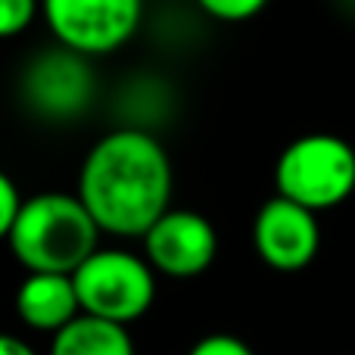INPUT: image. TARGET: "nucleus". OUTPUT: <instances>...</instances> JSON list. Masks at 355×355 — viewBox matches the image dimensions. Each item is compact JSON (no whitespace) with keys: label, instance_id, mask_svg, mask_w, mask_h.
I'll return each mask as SVG.
<instances>
[{"label":"nucleus","instance_id":"nucleus-1","mask_svg":"<svg viewBox=\"0 0 355 355\" xmlns=\"http://www.w3.org/2000/svg\"><path fill=\"white\" fill-rule=\"evenodd\" d=\"M175 172L168 150L147 128H112L87 147L75 193L100 231L122 240L144 234L172 209Z\"/></svg>","mask_w":355,"mask_h":355},{"label":"nucleus","instance_id":"nucleus-2","mask_svg":"<svg viewBox=\"0 0 355 355\" xmlns=\"http://www.w3.org/2000/svg\"><path fill=\"white\" fill-rule=\"evenodd\" d=\"M100 225L78 193H31L16 225L3 234L12 259L25 271L75 275L100 250Z\"/></svg>","mask_w":355,"mask_h":355},{"label":"nucleus","instance_id":"nucleus-3","mask_svg":"<svg viewBox=\"0 0 355 355\" xmlns=\"http://www.w3.org/2000/svg\"><path fill=\"white\" fill-rule=\"evenodd\" d=\"M277 196L312 212H331L355 193V147L331 131L300 135L275 159Z\"/></svg>","mask_w":355,"mask_h":355},{"label":"nucleus","instance_id":"nucleus-4","mask_svg":"<svg viewBox=\"0 0 355 355\" xmlns=\"http://www.w3.org/2000/svg\"><path fill=\"white\" fill-rule=\"evenodd\" d=\"M81 312L116 324H135L153 309L159 275L144 252L122 246H100L72 275Z\"/></svg>","mask_w":355,"mask_h":355},{"label":"nucleus","instance_id":"nucleus-5","mask_svg":"<svg viewBox=\"0 0 355 355\" xmlns=\"http://www.w3.org/2000/svg\"><path fill=\"white\" fill-rule=\"evenodd\" d=\"M41 6L56 47L87 60L119 53L144 19V0H41Z\"/></svg>","mask_w":355,"mask_h":355},{"label":"nucleus","instance_id":"nucleus-6","mask_svg":"<svg viewBox=\"0 0 355 355\" xmlns=\"http://www.w3.org/2000/svg\"><path fill=\"white\" fill-rule=\"evenodd\" d=\"M144 256L159 277L193 281L212 268L218 256V231L196 209H168L147 234Z\"/></svg>","mask_w":355,"mask_h":355},{"label":"nucleus","instance_id":"nucleus-7","mask_svg":"<svg viewBox=\"0 0 355 355\" xmlns=\"http://www.w3.org/2000/svg\"><path fill=\"white\" fill-rule=\"evenodd\" d=\"M252 250L262 265L281 275L309 268L321 250L318 212L275 193L259 206L252 218Z\"/></svg>","mask_w":355,"mask_h":355},{"label":"nucleus","instance_id":"nucleus-8","mask_svg":"<svg viewBox=\"0 0 355 355\" xmlns=\"http://www.w3.org/2000/svg\"><path fill=\"white\" fill-rule=\"evenodd\" d=\"M25 100L31 110L47 119H72L91 106L97 81H94L87 56L66 47H53L35 56L25 66Z\"/></svg>","mask_w":355,"mask_h":355},{"label":"nucleus","instance_id":"nucleus-9","mask_svg":"<svg viewBox=\"0 0 355 355\" xmlns=\"http://www.w3.org/2000/svg\"><path fill=\"white\" fill-rule=\"evenodd\" d=\"M81 315L72 275L28 271L16 290V318L35 334H60Z\"/></svg>","mask_w":355,"mask_h":355},{"label":"nucleus","instance_id":"nucleus-10","mask_svg":"<svg viewBox=\"0 0 355 355\" xmlns=\"http://www.w3.org/2000/svg\"><path fill=\"white\" fill-rule=\"evenodd\" d=\"M47 355H137L128 327L81 312L72 324L50 337Z\"/></svg>","mask_w":355,"mask_h":355},{"label":"nucleus","instance_id":"nucleus-11","mask_svg":"<svg viewBox=\"0 0 355 355\" xmlns=\"http://www.w3.org/2000/svg\"><path fill=\"white\" fill-rule=\"evenodd\" d=\"M44 16L41 0H0V37L12 41V37L25 35L35 25V19Z\"/></svg>","mask_w":355,"mask_h":355},{"label":"nucleus","instance_id":"nucleus-12","mask_svg":"<svg viewBox=\"0 0 355 355\" xmlns=\"http://www.w3.org/2000/svg\"><path fill=\"white\" fill-rule=\"evenodd\" d=\"M193 3L215 22H250L271 0H193Z\"/></svg>","mask_w":355,"mask_h":355},{"label":"nucleus","instance_id":"nucleus-13","mask_svg":"<svg viewBox=\"0 0 355 355\" xmlns=\"http://www.w3.org/2000/svg\"><path fill=\"white\" fill-rule=\"evenodd\" d=\"M187 355H256V349L234 334H206L190 346Z\"/></svg>","mask_w":355,"mask_h":355},{"label":"nucleus","instance_id":"nucleus-14","mask_svg":"<svg viewBox=\"0 0 355 355\" xmlns=\"http://www.w3.org/2000/svg\"><path fill=\"white\" fill-rule=\"evenodd\" d=\"M25 200H28V196L19 190V184L12 181V175H6V172L0 175V234H6L12 225H16Z\"/></svg>","mask_w":355,"mask_h":355},{"label":"nucleus","instance_id":"nucleus-15","mask_svg":"<svg viewBox=\"0 0 355 355\" xmlns=\"http://www.w3.org/2000/svg\"><path fill=\"white\" fill-rule=\"evenodd\" d=\"M0 355H37L28 340L16 337V334H3L0 337Z\"/></svg>","mask_w":355,"mask_h":355}]
</instances>
